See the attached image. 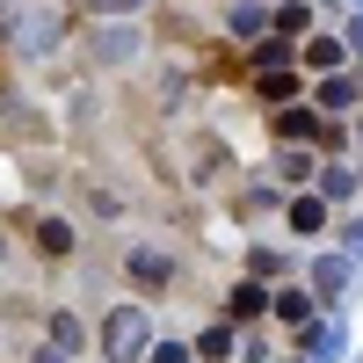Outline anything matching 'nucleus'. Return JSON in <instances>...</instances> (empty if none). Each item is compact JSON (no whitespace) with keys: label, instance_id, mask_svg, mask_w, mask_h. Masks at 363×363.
Instances as JSON below:
<instances>
[{"label":"nucleus","instance_id":"nucleus-1","mask_svg":"<svg viewBox=\"0 0 363 363\" xmlns=\"http://www.w3.org/2000/svg\"><path fill=\"white\" fill-rule=\"evenodd\" d=\"M138 342H145V320H138V313H109V327H102V349H109V363H124Z\"/></svg>","mask_w":363,"mask_h":363},{"label":"nucleus","instance_id":"nucleus-2","mask_svg":"<svg viewBox=\"0 0 363 363\" xmlns=\"http://www.w3.org/2000/svg\"><path fill=\"white\" fill-rule=\"evenodd\" d=\"M277 131H284V138H306V131H320V116H313V109H284Z\"/></svg>","mask_w":363,"mask_h":363},{"label":"nucleus","instance_id":"nucleus-3","mask_svg":"<svg viewBox=\"0 0 363 363\" xmlns=\"http://www.w3.org/2000/svg\"><path fill=\"white\" fill-rule=\"evenodd\" d=\"M277 29H284V37H306V29H313V8H298V0L277 8Z\"/></svg>","mask_w":363,"mask_h":363},{"label":"nucleus","instance_id":"nucleus-4","mask_svg":"<svg viewBox=\"0 0 363 363\" xmlns=\"http://www.w3.org/2000/svg\"><path fill=\"white\" fill-rule=\"evenodd\" d=\"M233 313H240V320H255V313H262V291H255V284H240V291H233Z\"/></svg>","mask_w":363,"mask_h":363},{"label":"nucleus","instance_id":"nucleus-5","mask_svg":"<svg viewBox=\"0 0 363 363\" xmlns=\"http://www.w3.org/2000/svg\"><path fill=\"white\" fill-rule=\"evenodd\" d=\"M153 363H182V342H160V349H153Z\"/></svg>","mask_w":363,"mask_h":363},{"label":"nucleus","instance_id":"nucleus-6","mask_svg":"<svg viewBox=\"0 0 363 363\" xmlns=\"http://www.w3.org/2000/svg\"><path fill=\"white\" fill-rule=\"evenodd\" d=\"M95 8H138V0H95Z\"/></svg>","mask_w":363,"mask_h":363}]
</instances>
